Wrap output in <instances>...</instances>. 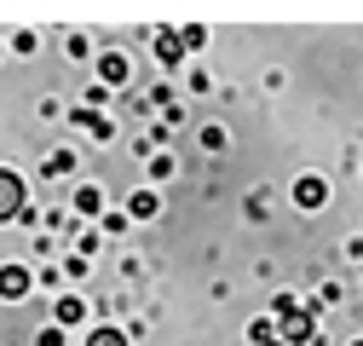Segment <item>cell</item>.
Here are the masks:
<instances>
[{
  "instance_id": "7a4b0ae2",
  "label": "cell",
  "mask_w": 363,
  "mask_h": 346,
  "mask_svg": "<svg viewBox=\"0 0 363 346\" xmlns=\"http://www.w3.org/2000/svg\"><path fill=\"white\" fill-rule=\"evenodd\" d=\"M23 196H29V191H23V179H18L12 167H0V220H18V213L29 208Z\"/></svg>"
},
{
  "instance_id": "277c9868",
  "label": "cell",
  "mask_w": 363,
  "mask_h": 346,
  "mask_svg": "<svg viewBox=\"0 0 363 346\" xmlns=\"http://www.w3.org/2000/svg\"><path fill=\"white\" fill-rule=\"evenodd\" d=\"M323 202H329V185L317 179V173H306V179H294V208H306V213H311V208H323Z\"/></svg>"
},
{
  "instance_id": "5bb4252c",
  "label": "cell",
  "mask_w": 363,
  "mask_h": 346,
  "mask_svg": "<svg viewBox=\"0 0 363 346\" xmlns=\"http://www.w3.org/2000/svg\"><path fill=\"white\" fill-rule=\"evenodd\" d=\"M202 150H225V127H202Z\"/></svg>"
},
{
  "instance_id": "e0dca14e",
  "label": "cell",
  "mask_w": 363,
  "mask_h": 346,
  "mask_svg": "<svg viewBox=\"0 0 363 346\" xmlns=\"http://www.w3.org/2000/svg\"><path fill=\"white\" fill-rule=\"evenodd\" d=\"M271 346H289V340H271Z\"/></svg>"
},
{
  "instance_id": "2e32d148",
  "label": "cell",
  "mask_w": 363,
  "mask_h": 346,
  "mask_svg": "<svg viewBox=\"0 0 363 346\" xmlns=\"http://www.w3.org/2000/svg\"><path fill=\"white\" fill-rule=\"evenodd\" d=\"M35 346H64V329H58V323H52V329H40V335H35Z\"/></svg>"
},
{
  "instance_id": "3957f363",
  "label": "cell",
  "mask_w": 363,
  "mask_h": 346,
  "mask_svg": "<svg viewBox=\"0 0 363 346\" xmlns=\"http://www.w3.org/2000/svg\"><path fill=\"white\" fill-rule=\"evenodd\" d=\"M150 40H156V64H162V69H179V64H185V35H179V29H156Z\"/></svg>"
},
{
  "instance_id": "ac0fdd59",
  "label": "cell",
  "mask_w": 363,
  "mask_h": 346,
  "mask_svg": "<svg viewBox=\"0 0 363 346\" xmlns=\"http://www.w3.org/2000/svg\"><path fill=\"white\" fill-rule=\"evenodd\" d=\"M352 346H363V340H352Z\"/></svg>"
},
{
  "instance_id": "7c38bea8",
  "label": "cell",
  "mask_w": 363,
  "mask_h": 346,
  "mask_svg": "<svg viewBox=\"0 0 363 346\" xmlns=\"http://www.w3.org/2000/svg\"><path fill=\"white\" fill-rule=\"evenodd\" d=\"M86 346H127V329H93V335H86Z\"/></svg>"
},
{
  "instance_id": "8fae6325",
  "label": "cell",
  "mask_w": 363,
  "mask_h": 346,
  "mask_svg": "<svg viewBox=\"0 0 363 346\" xmlns=\"http://www.w3.org/2000/svg\"><path fill=\"white\" fill-rule=\"evenodd\" d=\"M248 340L254 346H271V340H277V318H254L248 323Z\"/></svg>"
},
{
  "instance_id": "9a60e30c",
  "label": "cell",
  "mask_w": 363,
  "mask_h": 346,
  "mask_svg": "<svg viewBox=\"0 0 363 346\" xmlns=\"http://www.w3.org/2000/svg\"><path fill=\"white\" fill-rule=\"evenodd\" d=\"M86 104H93V110H104V104H110V86H104V81H99V86H86Z\"/></svg>"
},
{
  "instance_id": "ba28073f",
  "label": "cell",
  "mask_w": 363,
  "mask_h": 346,
  "mask_svg": "<svg viewBox=\"0 0 363 346\" xmlns=\"http://www.w3.org/2000/svg\"><path fill=\"white\" fill-rule=\"evenodd\" d=\"M75 213H104V191L99 185H81L75 191Z\"/></svg>"
},
{
  "instance_id": "5b68a950",
  "label": "cell",
  "mask_w": 363,
  "mask_h": 346,
  "mask_svg": "<svg viewBox=\"0 0 363 346\" xmlns=\"http://www.w3.org/2000/svg\"><path fill=\"white\" fill-rule=\"evenodd\" d=\"M29 289H35L29 266H0V300H23Z\"/></svg>"
},
{
  "instance_id": "30bf717a",
  "label": "cell",
  "mask_w": 363,
  "mask_h": 346,
  "mask_svg": "<svg viewBox=\"0 0 363 346\" xmlns=\"http://www.w3.org/2000/svg\"><path fill=\"white\" fill-rule=\"evenodd\" d=\"M81 318H86V306H81L75 294H64V300H58V329H69V323H81Z\"/></svg>"
},
{
  "instance_id": "52a82bcc",
  "label": "cell",
  "mask_w": 363,
  "mask_h": 346,
  "mask_svg": "<svg viewBox=\"0 0 363 346\" xmlns=\"http://www.w3.org/2000/svg\"><path fill=\"white\" fill-rule=\"evenodd\" d=\"M99 69H104V86H121V81H127V58H121V52H104Z\"/></svg>"
},
{
  "instance_id": "4fadbf2b",
  "label": "cell",
  "mask_w": 363,
  "mask_h": 346,
  "mask_svg": "<svg viewBox=\"0 0 363 346\" xmlns=\"http://www.w3.org/2000/svg\"><path fill=\"white\" fill-rule=\"evenodd\" d=\"M179 35H185V52H196L202 40H208V29H202V23H185V29H179Z\"/></svg>"
},
{
  "instance_id": "8992f818",
  "label": "cell",
  "mask_w": 363,
  "mask_h": 346,
  "mask_svg": "<svg viewBox=\"0 0 363 346\" xmlns=\"http://www.w3.org/2000/svg\"><path fill=\"white\" fill-rule=\"evenodd\" d=\"M127 213H133V220H156V213H162V196H156V191H133V196H127Z\"/></svg>"
},
{
  "instance_id": "9c48e42d",
  "label": "cell",
  "mask_w": 363,
  "mask_h": 346,
  "mask_svg": "<svg viewBox=\"0 0 363 346\" xmlns=\"http://www.w3.org/2000/svg\"><path fill=\"white\" fill-rule=\"evenodd\" d=\"M75 167V150H52L47 162H40V173H47V179H58V173H69Z\"/></svg>"
},
{
  "instance_id": "6da1fadb",
  "label": "cell",
  "mask_w": 363,
  "mask_h": 346,
  "mask_svg": "<svg viewBox=\"0 0 363 346\" xmlns=\"http://www.w3.org/2000/svg\"><path fill=\"white\" fill-rule=\"evenodd\" d=\"M271 318H277V335H283L289 346H311V340H317V318L300 306L294 294H277V300H271Z\"/></svg>"
}]
</instances>
